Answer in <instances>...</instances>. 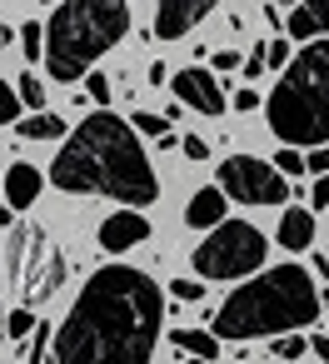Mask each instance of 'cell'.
<instances>
[{
    "label": "cell",
    "instance_id": "cell-37",
    "mask_svg": "<svg viewBox=\"0 0 329 364\" xmlns=\"http://www.w3.org/2000/svg\"><path fill=\"white\" fill-rule=\"evenodd\" d=\"M0 339H6V309H0Z\"/></svg>",
    "mask_w": 329,
    "mask_h": 364
},
{
    "label": "cell",
    "instance_id": "cell-25",
    "mask_svg": "<svg viewBox=\"0 0 329 364\" xmlns=\"http://www.w3.org/2000/svg\"><path fill=\"white\" fill-rule=\"evenodd\" d=\"M274 170H279L284 180H289V175H304V155H299V150H279V155H274Z\"/></svg>",
    "mask_w": 329,
    "mask_h": 364
},
{
    "label": "cell",
    "instance_id": "cell-8",
    "mask_svg": "<svg viewBox=\"0 0 329 364\" xmlns=\"http://www.w3.org/2000/svg\"><path fill=\"white\" fill-rule=\"evenodd\" d=\"M225 200L234 205H284L289 200V180L259 160V155H230L220 160V185H215Z\"/></svg>",
    "mask_w": 329,
    "mask_h": 364
},
{
    "label": "cell",
    "instance_id": "cell-30",
    "mask_svg": "<svg viewBox=\"0 0 329 364\" xmlns=\"http://www.w3.org/2000/svg\"><path fill=\"white\" fill-rule=\"evenodd\" d=\"M304 170H309V175H329V145H324V150H309V155H304Z\"/></svg>",
    "mask_w": 329,
    "mask_h": 364
},
{
    "label": "cell",
    "instance_id": "cell-29",
    "mask_svg": "<svg viewBox=\"0 0 329 364\" xmlns=\"http://www.w3.org/2000/svg\"><path fill=\"white\" fill-rule=\"evenodd\" d=\"M230 105L249 115V110H259V90H254V85H244V90H234V100H230Z\"/></svg>",
    "mask_w": 329,
    "mask_h": 364
},
{
    "label": "cell",
    "instance_id": "cell-5",
    "mask_svg": "<svg viewBox=\"0 0 329 364\" xmlns=\"http://www.w3.org/2000/svg\"><path fill=\"white\" fill-rule=\"evenodd\" d=\"M264 115H269V130L284 140V150H299V145L324 150L329 145V41L304 46L284 65L279 85L269 90Z\"/></svg>",
    "mask_w": 329,
    "mask_h": 364
},
{
    "label": "cell",
    "instance_id": "cell-32",
    "mask_svg": "<svg viewBox=\"0 0 329 364\" xmlns=\"http://www.w3.org/2000/svg\"><path fill=\"white\" fill-rule=\"evenodd\" d=\"M180 150H185L190 160H205V155H210V145H205L200 135H185V140H180Z\"/></svg>",
    "mask_w": 329,
    "mask_h": 364
},
{
    "label": "cell",
    "instance_id": "cell-19",
    "mask_svg": "<svg viewBox=\"0 0 329 364\" xmlns=\"http://www.w3.org/2000/svg\"><path fill=\"white\" fill-rule=\"evenodd\" d=\"M45 349H50V329L36 324V334L21 339V359H26V364H45Z\"/></svg>",
    "mask_w": 329,
    "mask_h": 364
},
{
    "label": "cell",
    "instance_id": "cell-35",
    "mask_svg": "<svg viewBox=\"0 0 329 364\" xmlns=\"http://www.w3.org/2000/svg\"><path fill=\"white\" fill-rule=\"evenodd\" d=\"M309 349H314V359H324V364H329V334H314V339H309Z\"/></svg>",
    "mask_w": 329,
    "mask_h": 364
},
{
    "label": "cell",
    "instance_id": "cell-38",
    "mask_svg": "<svg viewBox=\"0 0 329 364\" xmlns=\"http://www.w3.org/2000/svg\"><path fill=\"white\" fill-rule=\"evenodd\" d=\"M185 364H200V359H185Z\"/></svg>",
    "mask_w": 329,
    "mask_h": 364
},
{
    "label": "cell",
    "instance_id": "cell-1",
    "mask_svg": "<svg viewBox=\"0 0 329 364\" xmlns=\"http://www.w3.org/2000/svg\"><path fill=\"white\" fill-rule=\"evenodd\" d=\"M160 329V284L135 264H105L85 279L70 314L50 329L45 364H150Z\"/></svg>",
    "mask_w": 329,
    "mask_h": 364
},
{
    "label": "cell",
    "instance_id": "cell-28",
    "mask_svg": "<svg viewBox=\"0 0 329 364\" xmlns=\"http://www.w3.org/2000/svg\"><path fill=\"white\" fill-rule=\"evenodd\" d=\"M85 90H90V100H95L100 110H110V80H105V75H85Z\"/></svg>",
    "mask_w": 329,
    "mask_h": 364
},
{
    "label": "cell",
    "instance_id": "cell-27",
    "mask_svg": "<svg viewBox=\"0 0 329 364\" xmlns=\"http://www.w3.org/2000/svg\"><path fill=\"white\" fill-rule=\"evenodd\" d=\"M304 344H309L304 334H284V339H274V359H299Z\"/></svg>",
    "mask_w": 329,
    "mask_h": 364
},
{
    "label": "cell",
    "instance_id": "cell-24",
    "mask_svg": "<svg viewBox=\"0 0 329 364\" xmlns=\"http://www.w3.org/2000/svg\"><path fill=\"white\" fill-rule=\"evenodd\" d=\"M21 46H26V60L45 55V31H41L36 21H26V31H21Z\"/></svg>",
    "mask_w": 329,
    "mask_h": 364
},
{
    "label": "cell",
    "instance_id": "cell-16",
    "mask_svg": "<svg viewBox=\"0 0 329 364\" xmlns=\"http://www.w3.org/2000/svg\"><path fill=\"white\" fill-rule=\"evenodd\" d=\"M170 344H175L180 354H195L200 364L220 359V339H215L210 329H175V334H170Z\"/></svg>",
    "mask_w": 329,
    "mask_h": 364
},
{
    "label": "cell",
    "instance_id": "cell-3",
    "mask_svg": "<svg viewBox=\"0 0 329 364\" xmlns=\"http://www.w3.org/2000/svg\"><path fill=\"white\" fill-rule=\"evenodd\" d=\"M324 309V294L314 284V274L304 264H274L259 279L239 284L210 319V334L225 344H244V339H284V334H304Z\"/></svg>",
    "mask_w": 329,
    "mask_h": 364
},
{
    "label": "cell",
    "instance_id": "cell-18",
    "mask_svg": "<svg viewBox=\"0 0 329 364\" xmlns=\"http://www.w3.org/2000/svg\"><path fill=\"white\" fill-rule=\"evenodd\" d=\"M130 130L145 135V140H165V135H170V120H165V115H150V110H135V115H130Z\"/></svg>",
    "mask_w": 329,
    "mask_h": 364
},
{
    "label": "cell",
    "instance_id": "cell-2",
    "mask_svg": "<svg viewBox=\"0 0 329 364\" xmlns=\"http://www.w3.org/2000/svg\"><path fill=\"white\" fill-rule=\"evenodd\" d=\"M45 180L55 190H65V195H105V200H120L135 215L160 200V175H155L140 135L130 130V120H120L110 110L85 115L65 135V150L50 160Z\"/></svg>",
    "mask_w": 329,
    "mask_h": 364
},
{
    "label": "cell",
    "instance_id": "cell-4",
    "mask_svg": "<svg viewBox=\"0 0 329 364\" xmlns=\"http://www.w3.org/2000/svg\"><path fill=\"white\" fill-rule=\"evenodd\" d=\"M41 31H45V70H50V80L70 85V80H85L90 65L110 46L125 41L130 6L125 0H65V6L50 11V21Z\"/></svg>",
    "mask_w": 329,
    "mask_h": 364
},
{
    "label": "cell",
    "instance_id": "cell-7",
    "mask_svg": "<svg viewBox=\"0 0 329 364\" xmlns=\"http://www.w3.org/2000/svg\"><path fill=\"white\" fill-rule=\"evenodd\" d=\"M264 250H269V240L249 220H225L210 230V240L195 245V269L205 279H239L264 264Z\"/></svg>",
    "mask_w": 329,
    "mask_h": 364
},
{
    "label": "cell",
    "instance_id": "cell-34",
    "mask_svg": "<svg viewBox=\"0 0 329 364\" xmlns=\"http://www.w3.org/2000/svg\"><path fill=\"white\" fill-rule=\"evenodd\" d=\"M239 75H244V80H259V75H264V60H259V55H249V60L239 65Z\"/></svg>",
    "mask_w": 329,
    "mask_h": 364
},
{
    "label": "cell",
    "instance_id": "cell-17",
    "mask_svg": "<svg viewBox=\"0 0 329 364\" xmlns=\"http://www.w3.org/2000/svg\"><path fill=\"white\" fill-rule=\"evenodd\" d=\"M16 135L21 140H60L65 135V115H31V120H16Z\"/></svg>",
    "mask_w": 329,
    "mask_h": 364
},
{
    "label": "cell",
    "instance_id": "cell-33",
    "mask_svg": "<svg viewBox=\"0 0 329 364\" xmlns=\"http://www.w3.org/2000/svg\"><path fill=\"white\" fill-rule=\"evenodd\" d=\"M215 70H239V55L225 46V50H215Z\"/></svg>",
    "mask_w": 329,
    "mask_h": 364
},
{
    "label": "cell",
    "instance_id": "cell-11",
    "mask_svg": "<svg viewBox=\"0 0 329 364\" xmlns=\"http://www.w3.org/2000/svg\"><path fill=\"white\" fill-rule=\"evenodd\" d=\"M145 240H150V220L135 215V210H115V215L100 220V250L105 255H125V250H135Z\"/></svg>",
    "mask_w": 329,
    "mask_h": 364
},
{
    "label": "cell",
    "instance_id": "cell-13",
    "mask_svg": "<svg viewBox=\"0 0 329 364\" xmlns=\"http://www.w3.org/2000/svg\"><path fill=\"white\" fill-rule=\"evenodd\" d=\"M284 41H329V0H299V6L284 16Z\"/></svg>",
    "mask_w": 329,
    "mask_h": 364
},
{
    "label": "cell",
    "instance_id": "cell-12",
    "mask_svg": "<svg viewBox=\"0 0 329 364\" xmlns=\"http://www.w3.org/2000/svg\"><path fill=\"white\" fill-rule=\"evenodd\" d=\"M45 190V175L31 165V160H16L6 175H0V200H6V210H31Z\"/></svg>",
    "mask_w": 329,
    "mask_h": 364
},
{
    "label": "cell",
    "instance_id": "cell-20",
    "mask_svg": "<svg viewBox=\"0 0 329 364\" xmlns=\"http://www.w3.org/2000/svg\"><path fill=\"white\" fill-rule=\"evenodd\" d=\"M254 55H259L264 65H274V70H284V65L294 60V50H289V41H284V36H279V41H269V46L259 41V50H254Z\"/></svg>",
    "mask_w": 329,
    "mask_h": 364
},
{
    "label": "cell",
    "instance_id": "cell-9",
    "mask_svg": "<svg viewBox=\"0 0 329 364\" xmlns=\"http://www.w3.org/2000/svg\"><path fill=\"white\" fill-rule=\"evenodd\" d=\"M175 100L200 110V115H225V85L205 70V65H190L175 75Z\"/></svg>",
    "mask_w": 329,
    "mask_h": 364
},
{
    "label": "cell",
    "instance_id": "cell-36",
    "mask_svg": "<svg viewBox=\"0 0 329 364\" xmlns=\"http://www.w3.org/2000/svg\"><path fill=\"white\" fill-rule=\"evenodd\" d=\"M6 46H16V31H11V26H0V50H6Z\"/></svg>",
    "mask_w": 329,
    "mask_h": 364
},
{
    "label": "cell",
    "instance_id": "cell-14",
    "mask_svg": "<svg viewBox=\"0 0 329 364\" xmlns=\"http://www.w3.org/2000/svg\"><path fill=\"white\" fill-rule=\"evenodd\" d=\"M225 195L215 190V185H205V190H195L190 195V205H185V225L190 230H215V225H225Z\"/></svg>",
    "mask_w": 329,
    "mask_h": 364
},
{
    "label": "cell",
    "instance_id": "cell-26",
    "mask_svg": "<svg viewBox=\"0 0 329 364\" xmlns=\"http://www.w3.org/2000/svg\"><path fill=\"white\" fill-rule=\"evenodd\" d=\"M170 294H175V299H185V304H195V299H205V279H175V284H170Z\"/></svg>",
    "mask_w": 329,
    "mask_h": 364
},
{
    "label": "cell",
    "instance_id": "cell-10",
    "mask_svg": "<svg viewBox=\"0 0 329 364\" xmlns=\"http://www.w3.org/2000/svg\"><path fill=\"white\" fill-rule=\"evenodd\" d=\"M210 0H160V11H155V36L160 41H180L190 36L200 21H210Z\"/></svg>",
    "mask_w": 329,
    "mask_h": 364
},
{
    "label": "cell",
    "instance_id": "cell-15",
    "mask_svg": "<svg viewBox=\"0 0 329 364\" xmlns=\"http://www.w3.org/2000/svg\"><path fill=\"white\" fill-rule=\"evenodd\" d=\"M274 240H279L289 255H304V250L314 245V215H309L304 205L284 210V215H279V230H274Z\"/></svg>",
    "mask_w": 329,
    "mask_h": 364
},
{
    "label": "cell",
    "instance_id": "cell-23",
    "mask_svg": "<svg viewBox=\"0 0 329 364\" xmlns=\"http://www.w3.org/2000/svg\"><path fill=\"white\" fill-rule=\"evenodd\" d=\"M21 120V100H16V90L6 85V75H0V125H16Z\"/></svg>",
    "mask_w": 329,
    "mask_h": 364
},
{
    "label": "cell",
    "instance_id": "cell-22",
    "mask_svg": "<svg viewBox=\"0 0 329 364\" xmlns=\"http://www.w3.org/2000/svg\"><path fill=\"white\" fill-rule=\"evenodd\" d=\"M36 324H41V319H36L31 309H11V314H6V334H11V339H31Z\"/></svg>",
    "mask_w": 329,
    "mask_h": 364
},
{
    "label": "cell",
    "instance_id": "cell-6",
    "mask_svg": "<svg viewBox=\"0 0 329 364\" xmlns=\"http://www.w3.org/2000/svg\"><path fill=\"white\" fill-rule=\"evenodd\" d=\"M6 264H11V289L21 294V309H36V304L55 299L60 284H65V259L41 225H11Z\"/></svg>",
    "mask_w": 329,
    "mask_h": 364
},
{
    "label": "cell",
    "instance_id": "cell-31",
    "mask_svg": "<svg viewBox=\"0 0 329 364\" xmlns=\"http://www.w3.org/2000/svg\"><path fill=\"white\" fill-rule=\"evenodd\" d=\"M314 210H329V175H319L314 180V195H309V215Z\"/></svg>",
    "mask_w": 329,
    "mask_h": 364
},
{
    "label": "cell",
    "instance_id": "cell-21",
    "mask_svg": "<svg viewBox=\"0 0 329 364\" xmlns=\"http://www.w3.org/2000/svg\"><path fill=\"white\" fill-rule=\"evenodd\" d=\"M16 100H21V105H31L36 115H45V85H41L36 75H21V90H16Z\"/></svg>",
    "mask_w": 329,
    "mask_h": 364
}]
</instances>
